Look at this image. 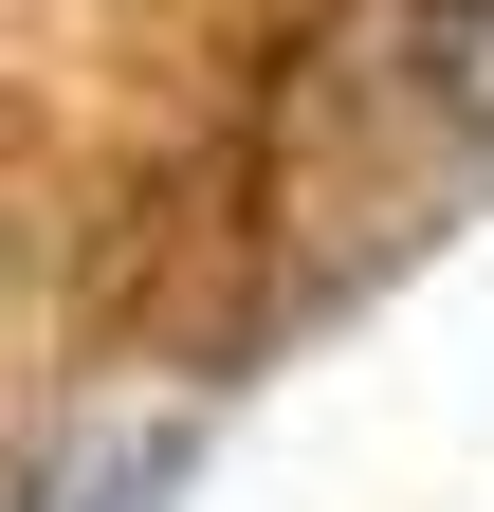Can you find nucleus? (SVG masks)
I'll list each match as a JSON object with an SVG mask.
<instances>
[{"label":"nucleus","instance_id":"1","mask_svg":"<svg viewBox=\"0 0 494 512\" xmlns=\"http://www.w3.org/2000/svg\"><path fill=\"white\" fill-rule=\"evenodd\" d=\"M165 476H183V421H129V439H92V458H55L37 512H147Z\"/></svg>","mask_w":494,"mask_h":512},{"label":"nucleus","instance_id":"2","mask_svg":"<svg viewBox=\"0 0 494 512\" xmlns=\"http://www.w3.org/2000/svg\"><path fill=\"white\" fill-rule=\"evenodd\" d=\"M440 92L494 128V0H458V19H440Z\"/></svg>","mask_w":494,"mask_h":512}]
</instances>
